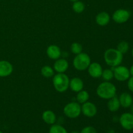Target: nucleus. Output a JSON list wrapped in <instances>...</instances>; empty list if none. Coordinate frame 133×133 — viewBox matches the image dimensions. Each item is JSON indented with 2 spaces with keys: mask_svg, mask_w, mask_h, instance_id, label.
<instances>
[{
  "mask_svg": "<svg viewBox=\"0 0 133 133\" xmlns=\"http://www.w3.org/2000/svg\"><path fill=\"white\" fill-rule=\"evenodd\" d=\"M123 58V54L117 49L110 48L107 49L104 54V58L107 64L112 68L119 66L122 62Z\"/></svg>",
  "mask_w": 133,
  "mask_h": 133,
  "instance_id": "nucleus-1",
  "label": "nucleus"
},
{
  "mask_svg": "<svg viewBox=\"0 0 133 133\" xmlns=\"http://www.w3.org/2000/svg\"><path fill=\"white\" fill-rule=\"evenodd\" d=\"M97 94L101 98L104 99H110L116 96V88L112 83L110 82H103L98 86L97 88Z\"/></svg>",
  "mask_w": 133,
  "mask_h": 133,
  "instance_id": "nucleus-2",
  "label": "nucleus"
},
{
  "mask_svg": "<svg viewBox=\"0 0 133 133\" xmlns=\"http://www.w3.org/2000/svg\"><path fill=\"white\" fill-rule=\"evenodd\" d=\"M53 83L56 90L58 92H64L68 90L70 84L68 77L64 73H58L54 75Z\"/></svg>",
  "mask_w": 133,
  "mask_h": 133,
  "instance_id": "nucleus-3",
  "label": "nucleus"
},
{
  "mask_svg": "<svg viewBox=\"0 0 133 133\" xmlns=\"http://www.w3.org/2000/svg\"><path fill=\"white\" fill-rule=\"evenodd\" d=\"M73 64L76 70L83 71L87 70L90 64V58L87 53H81L75 56L73 61Z\"/></svg>",
  "mask_w": 133,
  "mask_h": 133,
  "instance_id": "nucleus-4",
  "label": "nucleus"
},
{
  "mask_svg": "<svg viewBox=\"0 0 133 133\" xmlns=\"http://www.w3.org/2000/svg\"><path fill=\"white\" fill-rule=\"evenodd\" d=\"M64 113L70 118H76L81 113V107L78 103L71 102L66 105L64 108Z\"/></svg>",
  "mask_w": 133,
  "mask_h": 133,
  "instance_id": "nucleus-5",
  "label": "nucleus"
},
{
  "mask_svg": "<svg viewBox=\"0 0 133 133\" xmlns=\"http://www.w3.org/2000/svg\"><path fill=\"white\" fill-rule=\"evenodd\" d=\"M114 77L118 81H125L129 79L131 74L129 70L124 66H118L113 70Z\"/></svg>",
  "mask_w": 133,
  "mask_h": 133,
  "instance_id": "nucleus-6",
  "label": "nucleus"
},
{
  "mask_svg": "<svg viewBox=\"0 0 133 133\" xmlns=\"http://www.w3.org/2000/svg\"><path fill=\"white\" fill-rule=\"evenodd\" d=\"M130 18V12L125 9H118L114 12L112 19L118 23H123L129 20Z\"/></svg>",
  "mask_w": 133,
  "mask_h": 133,
  "instance_id": "nucleus-7",
  "label": "nucleus"
},
{
  "mask_svg": "<svg viewBox=\"0 0 133 133\" xmlns=\"http://www.w3.org/2000/svg\"><path fill=\"white\" fill-rule=\"evenodd\" d=\"M121 126L125 130H132L133 129V114L125 112L122 114L119 118Z\"/></svg>",
  "mask_w": 133,
  "mask_h": 133,
  "instance_id": "nucleus-8",
  "label": "nucleus"
},
{
  "mask_svg": "<svg viewBox=\"0 0 133 133\" xmlns=\"http://www.w3.org/2000/svg\"><path fill=\"white\" fill-rule=\"evenodd\" d=\"M81 112L85 116L92 118L97 114V107L94 103L91 102H87L83 103L81 107Z\"/></svg>",
  "mask_w": 133,
  "mask_h": 133,
  "instance_id": "nucleus-9",
  "label": "nucleus"
},
{
  "mask_svg": "<svg viewBox=\"0 0 133 133\" xmlns=\"http://www.w3.org/2000/svg\"><path fill=\"white\" fill-rule=\"evenodd\" d=\"M88 71L90 75L93 78H99L101 77L103 69L101 65L97 62H93L89 65Z\"/></svg>",
  "mask_w": 133,
  "mask_h": 133,
  "instance_id": "nucleus-10",
  "label": "nucleus"
},
{
  "mask_svg": "<svg viewBox=\"0 0 133 133\" xmlns=\"http://www.w3.org/2000/svg\"><path fill=\"white\" fill-rule=\"evenodd\" d=\"M13 66L9 62L6 61H0V77H5L12 74Z\"/></svg>",
  "mask_w": 133,
  "mask_h": 133,
  "instance_id": "nucleus-11",
  "label": "nucleus"
},
{
  "mask_svg": "<svg viewBox=\"0 0 133 133\" xmlns=\"http://www.w3.org/2000/svg\"><path fill=\"white\" fill-rule=\"evenodd\" d=\"M118 99H119L120 106L123 108L131 107L133 103V98L132 96L127 92L122 93Z\"/></svg>",
  "mask_w": 133,
  "mask_h": 133,
  "instance_id": "nucleus-12",
  "label": "nucleus"
},
{
  "mask_svg": "<svg viewBox=\"0 0 133 133\" xmlns=\"http://www.w3.org/2000/svg\"><path fill=\"white\" fill-rule=\"evenodd\" d=\"M47 55L50 58L57 60L60 58L61 55V51L59 47L55 45H51L47 49Z\"/></svg>",
  "mask_w": 133,
  "mask_h": 133,
  "instance_id": "nucleus-13",
  "label": "nucleus"
},
{
  "mask_svg": "<svg viewBox=\"0 0 133 133\" xmlns=\"http://www.w3.org/2000/svg\"><path fill=\"white\" fill-rule=\"evenodd\" d=\"M68 62L64 58L57 59L54 63V70L58 73H64L68 68Z\"/></svg>",
  "mask_w": 133,
  "mask_h": 133,
  "instance_id": "nucleus-14",
  "label": "nucleus"
},
{
  "mask_svg": "<svg viewBox=\"0 0 133 133\" xmlns=\"http://www.w3.org/2000/svg\"><path fill=\"white\" fill-rule=\"evenodd\" d=\"M83 86H84V84H83V81L79 77H74L70 81L69 87L74 92H80L81 90H83Z\"/></svg>",
  "mask_w": 133,
  "mask_h": 133,
  "instance_id": "nucleus-15",
  "label": "nucleus"
},
{
  "mask_svg": "<svg viewBox=\"0 0 133 133\" xmlns=\"http://www.w3.org/2000/svg\"><path fill=\"white\" fill-rule=\"evenodd\" d=\"M96 22L100 26L107 25L110 22V16L106 12H101L96 16Z\"/></svg>",
  "mask_w": 133,
  "mask_h": 133,
  "instance_id": "nucleus-16",
  "label": "nucleus"
},
{
  "mask_svg": "<svg viewBox=\"0 0 133 133\" xmlns=\"http://www.w3.org/2000/svg\"><path fill=\"white\" fill-rule=\"evenodd\" d=\"M42 119L44 122L49 125H53L56 122V116L51 110H45L42 114Z\"/></svg>",
  "mask_w": 133,
  "mask_h": 133,
  "instance_id": "nucleus-17",
  "label": "nucleus"
},
{
  "mask_svg": "<svg viewBox=\"0 0 133 133\" xmlns=\"http://www.w3.org/2000/svg\"><path fill=\"white\" fill-rule=\"evenodd\" d=\"M107 107L109 110L111 112L118 111L120 107L119 99L116 96L110 98L107 103Z\"/></svg>",
  "mask_w": 133,
  "mask_h": 133,
  "instance_id": "nucleus-18",
  "label": "nucleus"
},
{
  "mask_svg": "<svg viewBox=\"0 0 133 133\" xmlns=\"http://www.w3.org/2000/svg\"><path fill=\"white\" fill-rule=\"evenodd\" d=\"M88 99H89V94L85 90H82L80 92H78L77 95L76 99L79 103H84L87 102Z\"/></svg>",
  "mask_w": 133,
  "mask_h": 133,
  "instance_id": "nucleus-19",
  "label": "nucleus"
},
{
  "mask_svg": "<svg viewBox=\"0 0 133 133\" xmlns=\"http://www.w3.org/2000/svg\"><path fill=\"white\" fill-rule=\"evenodd\" d=\"M41 74L45 77L50 78L54 75V71L50 66H45L41 69Z\"/></svg>",
  "mask_w": 133,
  "mask_h": 133,
  "instance_id": "nucleus-20",
  "label": "nucleus"
},
{
  "mask_svg": "<svg viewBox=\"0 0 133 133\" xmlns=\"http://www.w3.org/2000/svg\"><path fill=\"white\" fill-rule=\"evenodd\" d=\"M49 133H68L67 131L64 127L61 126V125H53L50 127Z\"/></svg>",
  "mask_w": 133,
  "mask_h": 133,
  "instance_id": "nucleus-21",
  "label": "nucleus"
},
{
  "mask_svg": "<svg viewBox=\"0 0 133 133\" xmlns=\"http://www.w3.org/2000/svg\"><path fill=\"white\" fill-rule=\"evenodd\" d=\"M72 8L73 10L76 13H81L84 11V9H85V5L82 1H77L74 2Z\"/></svg>",
  "mask_w": 133,
  "mask_h": 133,
  "instance_id": "nucleus-22",
  "label": "nucleus"
},
{
  "mask_svg": "<svg viewBox=\"0 0 133 133\" xmlns=\"http://www.w3.org/2000/svg\"><path fill=\"white\" fill-rule=\"evenodd\" d=\"M117 49L122 54L126 53L129 49V45L125 41H122L117 45Z\"/></svg>",
  "mask_w": 133,
  "mask_h": 133,
  "instance_id": "nucleus-23",
  "label": "nucleus"
},
{
  "mask_svg": "<svg viewBox=\"0 0 133 133\" xmlns=\"http://www.w3.org/2000/svg\"><path fill=\"white\" fill-rule=\"evenodd\" d=\"M101 77L105 81H109L114 77V73H113L112 70H110V69H106L103 71Z\"/></svg>",
  "mask_w": 133,
  "mask_h": 133,
  "instance_id": "nucleus-24",
  "label": "nucleus"
},
{
  "mask_svg": "<svg viewBox=\"0 0 133 133\" xmlns=\"http://www.w3.org/2000/svg\"><path fill=\"white\" fill-rule=\"evenodd\" d=\"M82 50H83V47H82L81 44H79V43L75 42L71 44V51L74 54H79V53H82Z\"/></svg>",
  "mask_w": 133,
  "mask_h": 133,
  "instance_id": "nucleus-25",
  "label": "nucleus"
},
{
  "mask_svg": "<svg viewBox=\"0 0 133 133\" xmlns=\"http://www.w3.org/2000/svg\"><path fill=\"white\" fill-rule=\"evenodd\" d=\"M80 133H97V131L94 127L88 126L83 128Z\"/></svg>",
  "mask_w": 133,
  "mask_h": 133,
  "instance_id": "nucleus-26",
  "label": "nucleus"
},
{
  "mask_svg": "<svg viewBox=\"0 0 133 133\" xmlns=\"http://www.w3.org/2000/svg\"><path fill=\"white\" fill-rule=\"evenodd\" d=\"M128 80L129 81L127 82V87H128L129 90L131 92H133V76L130 77Z\"/></svg>",
  "mask_w": 133,
  "mask_h": 133,
  "instance_id": "nucleus-27",
  "label": "nucleus"
},
{
  "mask_svg": "<svg viewBox=\"0 0 133 133\" xmlns=\"http://www.w3.org/2000/svg\"><path fill=\"white\" fill-rule=\"evenodd\" d=\"M129 72H130V74H131V76H133V65H132V66H131V68H130Z\"/></svg>",
  "mask_w": 133,
  "mask_h": 133,
  "instance_id": "nucleus-28",
  "label": "nucleus"
},
{
  "mask_svg": "<svg viewBox=\"0 0 133 133\" xmlns=\"http://www.w3.org/2000/svg\"><path fill=\"white\" fill-rule=\"evenodd\" d=\"M131 114H133V103H132V105L131 106Z\"/></svg>",
  "mask_w": 133,
  "mask_h": 133,
  "instance_id": "nucleus-29",
  "label": "nucleus"
},
{
  "mask_svg": "<svg viewBox=\"0 0 133 133\" xmlns=\"http://www.w3.org/2000/svg\"><path fill=\"white\" fill-rule=\"evenodd\" d=\"M70 133H80V132H79L78 131H72V132H71Z\"/></svg>",
  "mask_w": 133,
  "mask_h": 133,
  "instance_id": "nucleus-30",
  "label": "nucleus"
},
{
  "mask_svg": "<svg viewBox=\"0 0 133 133\" xmlns=\"http://www.w3.org/2000/svg\"><path fill=\"white\" fill-rule=\"evenodd\" d=\"M70 1H72V2H75V1H79V0H70Z\"/></svg>",
  "mask_w": 133,
  "mask_h": 133,
  "instance_id": "nucleus-31",
  "label": "nucleus"
},
{
  "mask_svg": "<svg viewBox=\"0 0 133 133\" xmlns=\"http://www.w3.org/2000/svg\"><path fill=\"white\" fill-rule=\"evenodd\" d=\"M131 54H132V57H133V49H132V51H131Z\"/></svg>",
  "mask_w": 133,
  "mask_h": 133,
  "instance_id": "nucleus-32",
  "label": "nucleus"
},
{
  "mask_svg": "<svg viewBox=\"0 0 133 133\" xmlns=\"http://www.w3.org/2000/svg\"><path fill=\"white\" fill-rule=\"evenodd\" d=\"M0 133H3V132H1V131H0Z\"/></svg>",
  "mask_w": 133,
  "mask_h": 133,
  "instance_id": "nucleus-33",
  "label": "nucleus"
},
{
  "mask_svg": "<svg viewBox=\"0 0 133 133\" xmlns=\"http://www.w3.org/2000/svg\"><path fill=\"white\" fill-rule=\"evenodd\" d=\"M28 133H33V132H28Z\"/></svg>",
  "mask_w": 133,
  "mask_h": 133,
  "instance_id": "nucleus-34",
  "label": "nucleus"
}]
</instances>
